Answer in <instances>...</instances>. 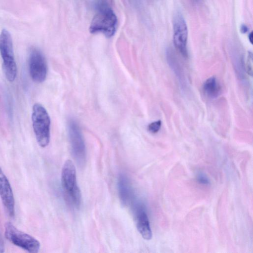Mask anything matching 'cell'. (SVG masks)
Masks as SVG:
<instances>
[{"instance_id":"1","label":"cell","mask_w":253,"mask_h":253,"mask_svg":"<svg viewBox=\"0 0 253 253\" xmlns=\"http://www.w3.org/2000/svg\"><path fill=\"white\" fill-rule=\"evenodd\" d=\"M97 10L89 26L92 34L101 33L111 38L115 33L117 18L109 4L108 0H98L95 3Z\"/></svg>"},{"instance_id":"2","label":"cell","mask_w":253,"mask_h":253,"mask_svg":"<svg viewBox=\"0 0 253 253\" xmlns=\"http://www.w3.org/2000/svg\"><path fill=\"white\" fill-rule=\"evenodd\" d=\"M33 130L39 145L46 147L50 141V119L44 107L39 103L34 105L32 114Z\"/></svg>"},{"instance_id":"3","label":"cell","mask_w":253,"mask_h":253,"mask_svg":"<svg viewBox=\"0 0 253 253\" xmlns=\"http://www.w3.org/2000/svg\"><path fill=\"white\" fill-rule=\"evenodd\" d=\"M0 54L5 76L8 81L12 82L16 77L17 66L12 40L10 33L6 29H3L0 34Z\"/></svg>"},{"instance_id":"4","label":"cell","mask_w":253,"mask_h":253,"mask_svg":"<svg viewBox=\"0 0 253 253\" xmlns=\"http://www.w3.org/2000/svg\"><path fill=\"white\" fill-rule=\"evenodd\" d=\"M61 184L67 197L76 208H79L81 202V193L77 185L76 170L73 162L66 160L61 172Z\"/></svg>"},{"instance_id":"5","label":"cell","mask_w":253,"mask_h":253,"mask_svg":"<svg viewBox=\"0 0 253 253\" xmlns=\"http://www.w3.org/2000/svg\"><path fill=\"white\" fill-rule=\"evenodd\" d=\"M5 238L13 245L31 253H38L41 244L33 236L19 230L10 222L4 225Z\"/></svg>"},{"instance_id":"6","label":"cell","mask_w":253,"mask_h":253,"mask_svg":"<svg viewBox=\"0 0 253 253\" xmlns=\"http://www.w3.org/2000/svg\"><path fill=\"white\" fill-rule=\"evenodd\" d=\"M188 35L185 20L180 12H177L173 19V42L175 47L184 57H188Z\"/></svg>"},{"instance_id":"7","label":"cell","mask_w":253,"mask_h":253,"mask_svg":"<svg viewBox=\"0 0 253 253\" xmlns=\"http://www.w3.org/2000/svg\"><path fill=\"white\" fill-rule=\"evenodd\" d=\"M69 134L73 156L78 164L82 167L84 165L86 158L84 140L77 123L71 120L68 125Z\"/></svg>"},{"instance_id":"8","label":"cell","mask_w":253,"mask_h":253,"mask_svg":"<svg viewBox=\"0 0 253 253\" xmlns=\"http://www.w3.org/2000/svg\"><path fill=\"white\" fill-rule=\"evenodd\" d=\"M29 70L32 80L37 83L43 82L46 79L47 67L45 57L36 48L31 49L28 59Z\"/></svg>"},{"instance_id":"9","label":"cell","mask_w":253,"mask_h":253,"mask_svg":"<svg viewBox=\"0 0 253 253\" xmlns=\"http://www.w3.org/2000/svg\"><path fill=\"white\" fill-rule=\"evenodd\" d=\"M0 197L6 212L10 217L15 215V200L9 181L0 167Z\"/></svg>"},{"instance_id":"10","label":"cell","mask_w":253,"mask_h":253,"mask_svg":"<svg viewBox=\"0 0 253 253\" xmlns=\"http://www.w3.org/2000/svg\"><path fill=\"white\" fill-rule=\"evenodd\" d=\"M133 212L137 230L144 239L150 240L152 232L144 205L140 202L134 203Z\"/></svg>"},{"instance_id":"11","label":"cell","mask_w":253,"mask_h":253,"mask_svg":"<svg viewBox=\"0 0 253 253\" xmlns=\"http://www.w3.org/2000/svg\"><path fill=\"white\" fill-rule=\"evenodd\" d=\"M118 193L122 205L128 206L132 202L133 192L130 181L127 176L121 173L118 179Z\"/></svg>"},{"instance_id":"12","label":"cell","mask_w":253,"mask_h":253,"mask_svg":"<svg viewBox=\"0 0 253 253\" xmlns=\"http://www.w3.org/2000/svg\"><path fill=\"white\" fill-rule=\"evenodd\" d=\"M167 59L169 67L176 76L181 88L185 87L186 81L182 69L173 51L171 49L167 50Z\"/></svg>"},{"instance_id":"13","label":"cell","mask_w":253,"mask_h":253,"mask_svg":"<svg viewBox=\"0 0 253 253\" xmlns=\"http://www.w3.org/2000/svg\"><path fill=\"white\" fill-rule=\"evenodd\" d=\"M204 93L210 98L217 97L221 92V86L217 78L211 77L204 82L203 86Z\"/></svg>"},{"instance_id":"14","label":"cell","mask_w":253,"mask_h":253,"mask_svg":"<svg viewBox=\"0 0 253 253\" xmlns=\"http://www.w3.org/2000/svg\"><path fill=\"white\" fill-rule=\"evenodd\" d=\"M162 122L158 120L150 123L147 127L148 130L152 133H157L161 127Z\"/></svg>"},{"instance_id":"15","label":"cell","mask_w":253,"mask_h":253,"mask_svg":"<svg viewBox=\"0 0 253 253\" xmlns=\"http://www.w3.org/2000/svg\"><path fill=\"white\" fill-rule=\"evenodd\" d=\"M196 177L198 182L202 184L208 185L210 183L208 177L202 172L198 173Z\"/></svg>"},{"instance_id":"16","label":"cell","mask_w":253,"mask_h":253,"mask_svg":"<svg viewBox=\"0 0 253 253\" xmlns=\"http://www.w3.org/2000/svg\"><path fill=\"white\" fill-rule=\"evenodd\" d=\"M247 72L249 75L253 74V56L251 53H249L247 62Z\"/></svg>"},{"instance_id":"17","label":"cell","mask_w":253,"mask_h":253,"mask_svg":"<svg viewBox=\"0 0 253 253\" xmlns=\"http://www.w3.org/2000/svg\"><path fill=\"white\" fill-rule=\"evenodd\" d=\"M4 252V245L3 241L0 234V253H2Z\"/></svg>"},{"instance_id":"18","label":"cell","mask_w":253,"mask_h":253,"mask_svg":"<svg viewBox=\"0 0 253 253\" xmlns=\"http://www.w3.org/2000/svg\"><path fill=\"white\" fill-rule=\"evenodd\" d=\"M249 30L248 27L246 25H242L240 28V31L242 33L245 34Z\"/></svg>"},{"instance_id":"19","label":"cell","mask_w":253,"mask_h":253,"mask_svg":"<svg viewBox=\"0 0 253 253\" xmlns=\"http://www.w3.org/2000/svg\"><path fill=\"white\" fill-rule=\"evenodd\" d=\"M249 40L250 42L252 44L253 43V33L251 32L249 35Z\"/></svg>"},{"instance_id":"20","label":"cell","mask_w":253,"mask_h":253,"mask_svg":"<svg viewBox=\"0 0 253 253\" xmlns=\"http://www.w3.org/2000/svg\"><path fill=\"white\" fill-rule=\"evenodd\" d=\"M192 1L195 3H197V2H199V0H192Z\"/></svg>"}]
</instances>
